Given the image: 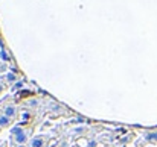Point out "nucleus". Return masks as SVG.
Returning <instances> with one entry per match:
<instances>
[{
	"instance_id": "obj_4",
	"label": "nucleus",
	"mask_w": 157,
	"mask_h": 147,
	"mask_svg": "<svg viewBox=\"0 0 157 147\" xmlns=\"http://www.w3.org/2000/svg\"><path fill=\"white\" fill-rule=\"evenodd\" d=\"M145 138H147V141H150V143H157V131L148 132V134L145 135Z\"/></svg>"
},
{
	"instance_id": "obj_2",
	"label": "nucleus",
	"mask_w": 157,
	"mask_h": 147,
	"mask_svg": "<svg viewBox=\"0 0 157 147\" xmlns=\"http://www.w3.org/2000/svg\"><path fill=\"white\" fill-rule=\"evenodd\" d=\"M15 114H17V109H15L14 106H6V108L3 109V115H6V117H9V118L14 117Z\"/></svg>"
},
{
	"instance_id": "obj_3",
	"label": "nucleus",
	"mask_w": 157,
	"mask_h": 147,
	"mask_svg": "<svg viewBox=\"0 0 157 147\" xmlns=\"http://www.w3.org/2000/svg\"><path fill=\"white\" fill-rule=\"evenodd\" d=\"M43 144H44L43 137H35L32 140V143H31V147H43Z\"/></svg>"
},
{
	"instance_id": "obj_7",
	"label": "nucleus",
	"mask_w": 157,
	"mask_h": 147,
	"mask_svg": "<svg viewBox=\"0 0 157 147\" xmlns=\"http://www.w3.org/2000/svg\"><path fill=\"white\" fill-rule=\"evenodd\" d=\"M8 79L12 82V81H15V76H14V74H8Z\"/></svg>"
},
{
	"instance_id": "obj_1",
	"label": "nucleus",
	"mask_w": 157,
	"mask_h": 147,
	"mask_svg": "<svg viewBox=\"0 0 157 147\" xmlns=\"http://www.w3.org/2000/svg\"><path fill=\"white\" fill-rule=\"evenodd\" d=\"M12 135H14V138H15V143H17V144H23V143L28 140L26 132H25L20 126H17V127H14V129H12Z\"/></svg>"
},
{
	"instance_id": "obj_6",
	"label": "nucleus",
	"mask_w": 157,
	"mask_h": 147,
	"mask_svg": "<svg viewBox=\"0 0 157 147\" xmlns=\"http://www.w3.org/2000/svg\"><path fill=\"white\" fill-rule=\"evenodd\" d=\"M0 58H2V59H5V61H8V59H9V58H8V53H6L5 50H2V52H0Z\"/></svg>"
},
{
	"instance_id": "obj_5",
	"label": "nucleus",
	"mask_w": 157,
	"mask_h": 147,
	"mask_svg": "<svg viewBox=\"0 0 157 147\" xmlns=\"http://www.w3.org/2000/svg\"><path fill=\"white\" fill-rule=\"evenodd\" d=\"M9 117H6V115H2L0 117V127H6V126H9Z\"/></svg>"
},
{
	"instance_id": "obj_8",
	"label": "nucleus",
	"mask_w": 157,
	"mask_h": 147,
	"mask_svg": "<svg viewBox=\"0 0 157 147\" xmlns=\"http://www.w3.org/2000/svg\"><path fill=\"white\" fill-rule=\"evenodd\" d=\"M75 147H78V146H75Z\"/></svg>"
}]
</instances>
